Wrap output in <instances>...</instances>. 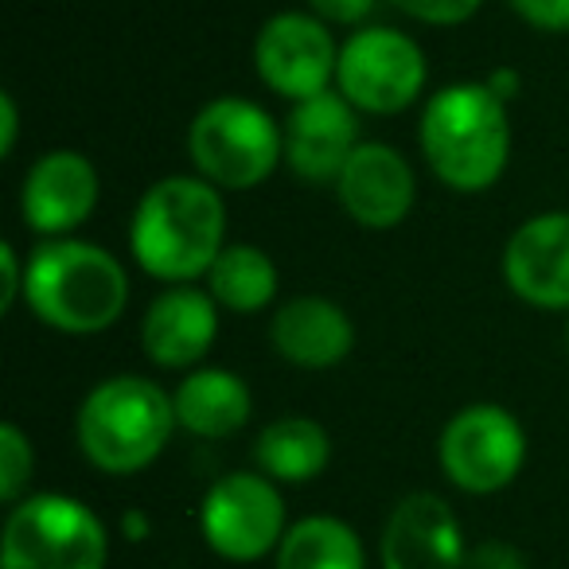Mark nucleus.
<instances>
[{"label": "nucleus", "mask_w": 569, "mask_h": 569, "mask_svg": "<svg viewBox=\"0 0 569 569\" xmlns=\"http://www.w3.org/2000/svg\"><path fill=\"white\" fill-rule=\"evenodd\" d=\"M121 527H129V530H133V535H129V538H137V542H141V538L149 535V519H144L141 511H129L126 519H121Z\"/></svg>", "instance_id": "c756f323"}, {"label": "nucleus", "mask_w": 569, "mask_h": 569, "mask_svg": "<svg viewBox=\"0 0 569 569\" xmlns=\"http://www.w3.org/2000/svg\"><path fill=\"white\" fill-rule=\"evenodd\" d=\"M203 542L227 561H258L277 553L289 535V515L277 480L266 472H230L214 480L199 511Z\"/></svg>", "instance_id": "1a4fd4ad"}, {"label": "nucleus", "mask_w": 569, "mask_h": 569, "mask_svg": "<svg viewBox=\"0 0 569 569\" xmlns=\"http://www.w3.org/2000/svg\"><path fill=\"white\" fill-rule=\"evenodd\" d=\"M273 569H367V553L351 522L312 515L289 527L273 553Z\"/></svg>", "instance_id": "aec40b11"}, {"label": "nucleus", "mask_w": 569, "mask_h": 569, "mask_svg": "<svg viewBox=\"0 0 569 569\" xmlns=\"http://www.w3.org/2000/svg\"><path fill=\"white\" fill-rule=\"evenodd\" d=\"M277 266L261 246H227L207 273V293L227 312H261L277 297Z\"/></svg>", "instance_id": "412c9836"}, {"label": "nucleus", "mask_w": 569, "mask_h": 569, "mask_svg": "<svg viewBox=\"0 0 569 569\" xmlns=\"http://www.w3.org/2000/svg\"><path fill=\"white\" fill-rule=\"evenodd\" d=\"M441 468L468 496L503 491L527 465V433L519 418L496 402H476L452 413L437 441Z\"/></svg>", "instance_id": "6e6552de"}, {"label": "nucleus", "mask_w": 569, "mask_h": 569, "mask_svg": "<svg viewBox=\"0 0 569 569\" xmlns=\"http://www.w3.org/2000/svg\"><path fill=\"white\" fill-rule=\"evenodd\" d=\"M32 468H36V449L24 437L20 426H0V499L4 503H20L24 488L32 483Z\"/></svg>", "instance_id": "4be33fe9"}, {"label": "nucleus", "mask_w": 569, "mask_h": 569, "mask_svg": "<svg viewBox=\"0 0 569 569\" xmlns=\"http://www.w3.org/2000/svg\"><path fill=\"white\" fill-rule=\"evenodd\" d=\"M176 421L172 395L144 375H113L98 382L79 406V449L98 472L133 476L168 449Z\"/></svg>", "instance_id": "20e7f679"}, {"label": "nucleus", "mask_w": 569, "mask_h": 569, "mask_svg": "<svg viewBox=\"0 0 569 569\" xmlns=\"http://www.w3.org/2000/svg\"><path fill=\"white\" fill-rule=\"evenodd\" d=\"M421 152L433 176L452 191H488L511 157L507 102L488 82H452L421 113Z\"/></svg>", "instance_id": "7ed1b4c3"}, {"label": "nucleus", "mask_w": 569, "mask_h": 569, "mask_svg": "<svg viewBox=\"0 0 569 569\" xmlns=\"http://www.w3.org/2000/svg\"><path fill=\"white\" fill-rule=\"evenodd\" d=\"M137 266L164 284H191L227 250V203L203 176H164L141 196L129 227Z\"/></svg>", "instance_id": "f257e3e1"}, {"label": "nucleus", "mask_w": 569, "mask_h": 569, "mask_svg": "<svg viewBox=\"0 0 569 569\" xmlns=\"http://www.w3.org/2000/svg\"><path fill=\"white\" fill-rule=\"evenodd\" d=\"M172 406L180 429H188L191 437H203V441H219L250 421L253 395L227 367H203V371H191L172 390Z\"/></svg>", "instance_id": "a211bd4d"}, {"label": "nucleus", "mask_w": 569, "mask_h": 569, "mask_svg": "<svg viewBox=\"0 0 569 569\" xmlns=\"http://www.w3.org/2000/svg\"><path fill=\"white\" fill-rule=\"evenodd\" d=\"M214 336H219V301L196 284H172L144 312L141 348L157 367L183 371L211 351Z\"/></svg>", "instance_id": "dca6fc26"}, {"label": "nucleus", "mask_w": 569, "mask_h": 569, "mask_svg": "<svg viewBox=\"0 0 569 569\" xmlns=\"http://www.w3.org/2000/svg\"><path fill=\"white\" fill-rule=\"evenodd\" d=\"M24 301L48 328L94 336L118 325L129 305V273L106 246L48 238L28 258Z\"/></svg>", "instance_id": "f03ea898"}, {"label": "nucleus", "mask_w": 569, "mask_h": 569, "mask_svg": "<svg viewBox=\"0 0 569 569\" xmlns=\"http://www.w3.org/2000/svg\"><path fill=\"white\" fill-rule=\"evenodd\" d=\"M503 277L519 301L569 312V211H542L522 222L507 238Z\"/></svg>", "instance_id": "4468645a"}, {"label": "nucleus", "mask_w": 569, "mask_h": 569, "mask_svg": "<svg viewBox=\"0 0 569 569\" xmlns=\"http://www.w3.org/2000/svg\"><path fill=\"white\" fill-rule=\"evenodd\" d=\"M566 351H569V320H566Z\"/></svg>", "instance_id": "7c9ffc66"}, {"label": "nucleus", "mask_w": 569, "mask_h": 569, "mask_svg": "<svg viewBox=\"0 0 569 569\" xmlns=\"http://www.w3.org/2000/svg\"><path fill=\"white\" fill-rule=\"evenodd\" d=\"M258 79L289 102H305L336 87L340 43L317 12H277L253 40Z\"/></svg>", "instance_id": "9d476101"}, {"label": "nucleus", "mask_w": 569, "mask_h": 569, "mask_svg": "<svg viewBox=\"0 0 569 569\" xmlns=\"http://www.w3.org/2000/svg\"><path fill=\"white\" fill-rule=\"evenodd\" d=\"M406 17L421 20V24H437V28H452V24H465L480 12L483 0H390Z\"/></svg>", "instance_id": "5701e85b"}, {"label": "nucleus", "mask_w": 569, "mask_h": 569, "mask_svg": "<svg viewBox=\"0 0 569 569\" xmlns=\"http://www.w3.org/2000/svg\"><path fill=\"white\" fill-rule=\"evenodd\" d=\"M465 569H527V558H522L511 542L488 538V542H480V546H472V550H468Z\"/></svg>", "instance_id": "393cba45"}, {"label": "nucleus", "mask_w": 569, "mask_h": 569, "mask_svg": "<svg viewBox=\"0 0 569 569\" xmlns=\"http://www.w3.org/2000/svg\"><path fill=\"white\" fill-rule=\"evenodd\" d=\"M426 56L398 28H359L340 48L336 90L359 113L390 118V113L410 110L426 90Z\"/></svg>", "instance_id": "0eeeda50"}, {"label": "nucleus", "mask_w": 569, "mask_h": 569, "mask_svg": "<svg viewBox=\"0 0 569 569\" xmlns=\"http://www.w3.org/2000/svg\"><path fill=\"white\" fill-rule=\"evenodd\" d=\"M188 157L219 191H250L284 160V129L250 98H214L191 121Z\"/></svg>", "instance_id": "39448f33"}, {"label": "nucleus", "mask_w": 569, "mask_h": 569, "mask_svg": "<svg viewBox=\"0 0 569 569\" xmlns=\"http://www.w3.org/2000/svg\"><path fill=\"white\" fill-rule=\"evenodd\" d=\"M382 569H465L468 546L460 519L437 491L398 499L382 527Z\"/></svg>", "instance_id": "ddd939ff"}, {"label": "nucleus", "mask_w": 569, "mask_h": 569, "mask_svg": "<svg viewBox=\"0 0 569 569\" xmlns=\"http://www.w3.org/2000/svg\"><path fill=\"white\" fill-rule=\"evenodd\" d=\"M253 460L277 483H309L332 460V441L312 418H277L253 441Z\"/></svg>", "instance_id": "6ab92c4d"}, {"label": "nucleus", "mask_w": 569, "mask_h": 569, "mask_svg": "<svg viewBox=\"0 0 569 569\" xmlns=\"http://www.w3.org/2000/svg\"><path fill=\"white\" fill-rule=\"evenodd\" d=\"M511 9L538 32H569V0H511Z\"/></svg>", "instance_id": "b1692460"}, {"label": "nucleus", "mask_w": 569, "mask_h": 569, "mask_svg": "<svg viewBox=\"0 0 569 569\" xmlns=\"http://www.w3.org/2000/svg\"><path fill=\"white\" fill-rule=\"evenodd\" d=\"M17 137H20L17 98L0 94V152H4V157H12V149H17Z\"/></svg>", "instance_id": "cd10ccee"}, {"label": "nucleus", "mask_w": 569, "mask_h": 569, "mask_svg": "<svg viewBox=\"0 0 569 569\" xmlns=\"http://www.w3.org/2000/svg\"><path fill=\"white\" fill-rule=\"evenodd\" d=\"M269 343L293 367L325 371L351 356L356 328H351L348 312L328 297H293L269 320Z\"/></svg>", "instance_id": "f3484780"}, {"label": "nucleus", "mask_w": 569, "mask_h": 569, "mask_svg": "<svg viewBox=\"0 0 569 569\" xmlns=\"http://www.w3.org/2000/svg\"><path fill=\"white\" fill-rule=\"evenodd\" d=\"M309 9L325 24H359V20L371 17L375 0H309Z\"/></svg>", "instance_id": "a878e982"}, {"label": "nucleus", "mask_w": 569, "mask_h": 569, "mask_svg": "<svg viewBox=\"0 0 569 569\" xmlns=\"http://www.w3.org/2000/svg\"><path fill=\"white\" fill-rule=\"evenodd\" d=\"M359 144V110L336 87L293 102L284 118V164L309 183L340 180Z\"/></svg>", "instance_id": "f8f14e48"}, {"label": "nucleus", "mask_w": 569, "mask_h": 569, "mask_svg": "<svg viewBox=\"0 0 569 569\" xmlns=\"http://www.w3.org/2000/svg\"><path fill=\"white\" fill-rule=\"evenodd\" d=\"M0 266H4V289H0V309L12 312V305L24 297V281H28V266L20 269V253L12 242L0 246Z\"/></svg>", "instance_id": "bb28decb"}, {"label": "nucleus", "mask_w": 569, "mask_h": 569, "mask_svg": "<svg viewBox=\"0 0 569 569\" xmlns=\"http://www.w3.org/2000/svg\"><path fill=\"white\" fill-rule=\"evenodd\" d=\"M110 538L82 499L40 491L9 507L0 569H106Z\"/></svg>", "instance_id": "423d86ee"}, {"label": "nucleus", "mask_w": 569, "mask_h": 569, "mask_svg": "<svg viewBox=\"0 0 569 569\" xmlns=\"http://www.w3.org/2000/svg\"><path fill=\"white\" fill-rule=\"evenodd\" d=\"M98 196H102V180L94 160L74 149H51L28 168L20 214L36 234L67 238L94 214Z\"/></svg>", "instance_id": "9b49d317"}, {"label": "nucleus", "mask_w": 569, "mask_h": 569, "mask_svg": "<svg viewBox=\"0 0 569 569\" xmlns=\"http://www.w3.org/2000/svg\"><path fill=\"white\" fill-rule=\"evenodd\" d=\"M488 87L496 90L503 102H511L515 94H519V87H522V79H519V71H511V67H499L496 74L488 79Z\"/></svg>", "instance_id": "c85d7f7f"}, {"label": "nucleus", "mask_w": 569, "mask_h": 569, "mask_svg": "<svg viewBox=\"0 0 569 569\" xmlns=\"http://www.w3.org/2000/svg\"><path fill=\"white\" fill-rule=\"evenodd\" d=\"M336 196L359 227L390 230L410 214L418 180L398 149L382 141H363L343 164L340 180H336Z\"/></svg>", "instance_id": "2eb2a0df"}]
</instances>
